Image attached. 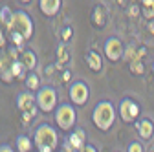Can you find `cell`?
Returning <instances> with one entry per match:
<instances>
[{"label":"cell","mask_w":154,"mask_h":152,"mask_svg":"<svg viewBox=\"0 0 154 152\" xmlns=\"http://www.w3.org/2000/svg\"><path fill=\"white\" fill-rule=\"evenodd\" d=\"M141 15L149 20H154V0H143L141 2Z\"/></svg>","instance_id":"18"},{"label":"cell","mask_w":154,"mask_h":152,"mask_svg":"<svg viewBox=\"0 0 154 152\" xmlns=\"http://www.w3.org/2000/svg\"><path fill=\"white\" fill-rule=\"evenodd\" d=\"M73 31H72V28H64V35H63V41L66 42L68 39H70V35H72Z\"/></svg>","instance_id":"25"},{"label":"cell","mask_w":154,"mask_h":152,"mask_svg":"<svg viewBox=\"0 0 154 152\" xmlns=\"http://www.w3.org/2000/svg\"><path fill=\"white\" fill-rule=\"evenodd\" d=\"M33 29H35L33 20H31V17L26 11H22V9L13 11L11 24L8 26L9 35H18V37H22L24 41H29L33 37Z\"/></svg>","instance_id":"3"},{"label":"cell","mask_w":154,"mask_h":152,"mask_svg":"<svg viewBox=\"0 0 154 152\" xmlns=\"http://www.w3.org/2000/svg\"><path fill=\"white\" fill-rule=\"evenodd\" d=\"M15 147H17V152H31L33 141L28 136H18L17 141H15Z\"/></svg>","instance_id":"15"},{"label":"cell","mask_w":154,"mask_h":152,"mask_svg":"<svg viewBox=\"0 0 154 152\" xmlns=\"http://www.w3.org/2000/svg\"><path fill=\"white\" fill-rule=\"evenodd\" d=\"M0 68H2V61H0Z\"/></svg>","instance_id":"33"},{"label":"cell","mask_w":154,"mask_h":152,"mask_svg":"<svg viewBox=\"0 0 154 152\" xmlns=\"http://www.w3.org/2000/svg\"><path fill=\"white\" fill-rule=\"evenodd\" d=\"M127 152H145V150H143V145L140 141H130L127 147Z\"/></svg>","instance_id":"24"},{"label":"cell","mask_w":154,"mask_h":152,"mask_svg":"<svg viewBox=\"0 0 154 152\" xmlns=\"http://www.w3.org/2000/svg\"><path fill=\"white\" fill-rule=\"evenodd\" d=\"M35 99H37V108L44 114L57 110V92L51 86H42L35 93Z\"/></svg>","instance_id":"5"},{"label":"cell","mask_w":154,"mask_h":152,"mask_svg":"<svg viewBox=\"0 0 154 152\" xmlns=\"http://www.w3.org/2000/svg\"><path fill=\"white\" fill-rule=\"evenodd\" d=\"M138 13H140V9H138V8H136V6H132V8H130V9H128V15H134V17H136V15H138Z\"/></svg>","instance_id":"28"},{"label":"cell","mask_w":154,"mask_h":152,"mask_svg":"<svg viewBox=\"0 0 154 152\" xmlns=\"http://www.w3.org/2000/svg\"><path fill=\"white\" fill-rule=\"evenodd\" d=\"M118 112H119L121 121L132 123V121H136L140 117V105L130 97H125V99H121V103L118 106Z\"/></svg>","instance_id":"7"},{"label":"cell","mask_w":154,"mask_h":152,"mask_svg":"<svg viewBox=\"0 0 154 152\" xmlns=\"http://www.w3.org/2000/svg\"><path fill=\"white\" fill-rule=\"evenodd\" d=\"M149 152H154V143H152V147H150V150Z\"/></svg>","instance_id":"31"},{"label":"cell","mask_w":154,"mask_h":152,"mask_svg":"<svg viewBox=\"0 0 154 152\" xmlns=\"http://www.w3.org/2000/svg\"><path fill=\"white\" fill-rule=\"evenodd\" d=\"M4 44H6V39H4V35H2V31H0V48H4Z\"/></svg>","instance_id":"29"},{"label":"cell","mask_w":154,"mask_h":152,"mask_svg":"<svg viewBox=\"0 0 154 152\" xmlns=\"http://www.w3.org/2000/svg\"><path fill=\"white\" fill-rule=\"evenodd\" d=\"M61 6H63L61 0H41V2H38V9H41V13L46 15V17L57 15L61 11Z\"/></svg>","instance_id":"12"},{"label":"cell","mask_w":154,"mask_h":152,"mask_svg":"<svg viewBox=\"0 0 154 152\" xmlns=\"http://www.w3.org/2000/svg\"><path fill=\"white\" fill-rule=\"evenodd\" d=\"M70 61V53H68V48L64 44H61L59 48H57V62L59 64H66Z\"/></svg>","instance_id":"20"},{"label":"cell","mask_w":154,"mask_h":152,"mask_svg":"<svg viewBox=\"0 0 154 152\" xmlns=\"http://www.w3.org/2000/svg\"><path fill=\"white\" fill-rule=\"evenodd\" d=\"M20 62L24 64L26 71H31V73H33V70L37 68V55H35V51H31V50H22Z\"/></svg>","instance_id":"14"},{"label":"cell","mask_w":154,"mask_h":152,"mask_svg":"<svg viewBox=\"0 0 154 152\" xmlns=\"http://www.w3.org/2000/svg\"><path fill=\"white\" fill-rule=\"evenodd\" d=\"M33 145L38 148V152H53L57 148V145H59L57 130L50 123H41V125L35 128Z\"/></svg>","instance_id":"1"},{"label":"cell","mask_w":154,"mask_h":152,"mask_svg":"<svg viewBox=\"0 0 154 152\" xmlns=\"http://www.w3.org/2000/svg\"><path fill=\"white\" fill-rule=\"evenodd\" d=\"M81 152H97V148H95L94 145H90V143H86V147H85Z\"/></svg>","instance_id":"26"},{"label":"cell","mask_w":154,"mask_h":152,"mask_svg":"<svg viewBox=\"0 0 154 152\" xmlns=\"http://www.w3.org/2000/svg\"><path fill=\"white\" fill-rule=\"evenodd\" d=\"M9 71H11V75H13V77H24L26 68H24V64H22L20 61H13V64H11Z\"/></svg>","instance_id":"21"},{"label":"cell","mask_w":154,"mask_h":152,"mask_svg":"<svg viewBox=\"0 0 154 152\" xmlns=\"http://www.w3.org/2000/svg\"><path fill=\"white\" fill-rule=\"evenodd\" d=\"M152 73H154V62H152Z\"/></svg>","instance_id":"32"},{"label":"cell","mask_w":154,"mask_h":152,"mask_svg":"<svg viewBox=\"0 0 154 152\" xmlns=\"http://www.w3.org/2000/svg\"><path fill=\"white\" fill-rule=\"evenodd\" d=\"M86 147V134L83 128H75L68 136V141L64 145V152H81Z\"/></svg>","instance_id":"9"},{"label":"cell","mask_w":154,"mask_h":152,"mask_svg":"<svg viewBox=\"0 0 154 152\" xmlns=\"http://www.w3.org/2000/svg\"><path fill=\"white\" fill-rule=\"evenodd\" d=\"M26 88H28V92H38V90H41V79H38L37 73H28Z\"/></svg>","instance_id":"17"},{"label":"cell","mask_w":154,"mask_h":152,"mask_svg":"<svg viewBox=\"0 0 154 152\" xmlns=\"http://www.w3.org/2000/svg\"><path fill=\"white\" fill-rule=\"evenodd\" d=\"M68 97H70L72 105H75V106L86 105L90 99V86L85 81H73L68 88Z\"/></svg>","instance_id":"6"},{"label":"cell","mask_w":154,"mask_h":152,"mask_svg":"<svg viewBox=\"0 0 154 152\" xmlns=\"http://www.w3.org/2000/svg\"><path fill=\"white\" fill-rule=\"evenodd\" d=\"M130 71H132V73H136V75H141V73H145V66H143V62H141V61L130 62Z\"/></svg>","instance_id":"23"},{"label":"cell","mask_w":154,"mask_h":152,"mask_svg":"<svg viewBox=\"0 0 154 152\" xmlns=\"http://www.w3.org/2000/svg\"><path fill=\"white\" fill-rule=\"evenodd\" d=\"M55 123L63 132H68L75 126L77 123V112H75V106H72L70 103H63L57 106L55 110Z\"/></svg>","instance_id":"4"},{"label":"cell","mask_w":154,"mask_h":152,"mask_svg":"<svg viewBox=\"0 0 154 152\" xmlns=\"http://www.w3.org/2000/svg\"><path fill=\"white\" fill-rule=\"evenodd\" d=\"M11 18H13V11H11L8 6H2V8H0V22H2L6 28L11 24Z\"/></svg>","instance_id":"19"},{"label":"cell","mask_w":154,"mask_h":152,"mask_svg":"<svg viewBox=\"0 0 154 152\" xmlns=\"http://www.w3.org/2000/svg\"><path fill=\"white\" fill-rule=\"evenodd\" d=\"M149 29H150V31H152V33H154V22H152V24H150V26H149Z\"/></svg>","instance_id":"30"},{"label":"cell","mask_w":154,"mask_h":152,"mask_svg":"<svg viewBox=\"0 0 154 152\" xmlns=\"http://www.w3.org/2000/svg\"><path fill=\"white\" fill-rule=\"evenodd\" d=\"M86 64H88V68H90L92 71H101V70H103V59H101V55H99L97 51L90 50V51L86 53Z\"/></svg>","instance_id":"13"},{"label":"cell","mask_w":154,"mask_h":152,"mask_svg":"<svg viewBox=\"0 0 154 152\" xmlns=\"http://www.w3.org/2000/svg\"><path fill=\"white\" fill-rule=\"evenodd\" d=\"M123 59H125L127 62H136V61H140V59H138V50L134 48V46H128V48H125Z\"/></svg>","instance_id":"22"},{"label":"cell","mask_w":154,"mask_h":152,"mask_svg":"<svg viewBox=\"0 0 154 152\" xmlns=\"http://www.w3.org/2000/svg\"><path fill=\"white\" fill-rule=\"evenodd\" d=\"M63 152H64V150H63Z\"/></svg>","instance_id":"34"},{"label":"cell","mask_w":154,"mask_h":152,"mask_svg":"<svg viewBox=\"0 0 154 152\" xmlns=\"http://www.w3.org/2000/svg\"><path fill=\"white\" fill-rule=\"evenodd\" d=\"M92 121L103 132L110 130L116 121V106L110 101H99L92 110Z\"/></svg>","instance_id":"2"},{"label":"cell","mask_w":154,"mask_h":152,"mask_svg":"<svg viewBox=\"0 0 154 152\" xmlns=\"http://www.w3.org/2000/svg\"><path fill=\"white\" fill-rule=\"evenodd\" d=\"M123 53H125V46L123 42L118 39V37H108L106 42H105V55L108 61H119L123 59Z\"/></svg>","instance_id":"8"},{"label":"cell","mask_w":154,"mask_h":152,"mask_svg":"<svg viewBox=\"0 0 154 152\" xmlns=\"http://www.w3.org/2000/svg\"><path fill=\"white\" fill-rule=\"evenodd\" d=\"M0 152H13V148L9 145H0Z\"/></svg>","instance_id":"27"},{"label":"cell","mask_w":154,"mask_h":152,"mask_svg":"<svg viewBox=\"0 0 154 152\" xmlns=\"http://www.w3.org/2000/svg\"><path fill=\"white\" fill-rule=\"evenodd\" d=\"M35 105H37V99H35V93H31V92H20L17 96V106L22 114L31 112L35 108Z\"/></svg>","instance_id":"10"},{"label":"cell","mask_w":154,"mask_h":152,"mask_svg":"<svg viewBox=\"0 0 154 152\" xmlns=\"http://www.w3.org/2000/svg\"><path fill=\"white\" fill-rule=\"evenodd\" d=\"M136 130L141 139H150L154 136V123L149 117H141L140 121H136Z\"/></svg>","instance_id":"11"},{"label":"cell","mask_w":154,"mask_h":152,"mask_svg":"<svg viewBox=\"0 0 154 152\" xmlns=\"http://www.w3.org/2000/svg\"><path fill=\"white\" fill-rule=\"evenodd\" d=\"M94 24L97 28H103L106 24V9L103 6H97L94 9Z\"/></svg>","instance_id":"16"}]
</instances>
